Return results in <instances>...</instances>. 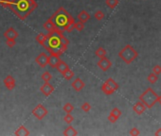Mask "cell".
<instances>
[{"label": "cell", "mask_w": 161, "mask_h": 136, "mask_svg": "<svg viewBox=\"0 0 161 136\" xmlns=\"http://www.w3.org/2000/svg\"><path fill=\"white\" fill-rule=\"evenodd\" d=\"M82 110L85 113H88L91 110V105L88 103V102H84V103L82 105Z\"/></svg>", "instance_id": "cell-33"}, {"label": "cell", "mask_w": 161, "mask_h": 136, "mask_svg": "<svg viewBox=\"0 0 161 136\" xmlns=\"http://www.w3.org/2000/svg\"><path fill=\"white\" fill-rule=\"evenodd\" d=\"M41 78H42V80H43L45 82H49V81L51 80V79H52V75H51L49 72L47 71V72H45V73L42 74Z\"/></svg>", "instance_id": "cell-27"}, {"label": "cell", "mask_w": 161, "mask_h": 136, "mask_svg": "<svg viewBox=\"0 0 161 136\" xmlns=\"http://www.w3.org/2000/svg\"><path fill=\"white\" fill-rule=\"evenodd\" d=\"M18 35H19L18 32L13 27H10L4 32V37L6 39H14L15 40L18 37Z\"/></svg>", "instance_id": "cell-14"}, {"label": "cell", "mask_w": 161, "mask_h": 136, "mask_svg": "<svg viewBox=\"0 0 161 136\" xmlns=\"http://www.w3.org/2000/svg\"><path fill=\"white\" fill-rule=\"evenodd\" d=\"M56 69H57V70H58V71H59L61 74H63V73L66 72L68 69H69V66H68V64L66 61H61L59 62V64L57 65Z\"/></svg>", "instance_id": "cell-16"}, {"label": "cell", "mask_w": 161, "mask_h": 136, "mask_svg": "<svg viewBox=\"0 0 161 136\" xmlns=\"http://www.w3.org/2000/svg\"><path fill=\"white\" fill-rule=\"evenodd\" d=\"M118 57L126 63L130 64L132 63L138 57V52L130 45H126L119 52H118Z\"/></svg>", "instance_id": "cell-4"}, {"label": "cell", "mask_w": 161, "mask_h": 136, "mask_svg": "<svg viewBox=\"0 0 161 136\" xmlns=\"http://www.w3.org/2000/svg\"><path fill=\"white\" fill-rule=\"evenodd\" d=\"M155 136H161V129H158L155 132H154Z\"/></svg>", "instance_id": "cell-38"}, {"label": "cell", "mask_w": 161, "mask_h": 136, "mask_svg": "<svg viewBox=\"0 0 161 136\" xmlns=\"http://www.w3.org/2000/svg\"><path fill=\"white\" fill-rule=\"evenodd\" d=\"M63 110L64 112H66L67 114H71V112L74 110V106H73L71 103H69V102H68V103H66V104L63 105Z\"/></svg>", "instance_id": "cell-25"}, {"label": "cell", "mask_w": 161, "mask_h": 136, "mask_svg": "<svg viewBox=\"0 0 161 136\" xmlns=\"http://www.w3.org/2000/svg\"><path fill=\"white\" fill-rule=\"evenodd\" d=\"M63 135L64 136H77L78 131L72 126H68L66 129L63 130Z\"/></svg>", "instance_id": "cell-18"}, {"label": "cell", "mask_w": 161, "mask_h": 136, "mask_svg": "<svg viewBox=\"0 0 161 136\" xmlns=\"http://www.w3.org/2000/svg\"><path fill=\"white\" fill-rule=\"evenodd\" d=\"M107 119H108V121L109 122H111V123H116L117 121H118V117H116L114 114H112L111 113H110V114L108 115V117H107Z\"/></svg>", "instance_id": "cell-37"}, {"label": "cell", "mask_w": 161, "mask_h": 136, "mask_svg": "<svg viewBox=\"0 0 161 136\" xmlns=\"http://www.w3.org/2000/svg\"><path fill=\"white\" fill-rule=\"evenodd\" d=\"M157 102H158V103L161 105V95H158V97H157Z\"/></svg>", "instance_id": "cell-39"}, {"label": "cell", "mask_w": 161, "mask_h": 136, "mask_svg": "<svg viewBox=\"0 0 161 136\" xmlns=\"http://www.w3.org/2000/svg\"><path fill=\"white\" fill-rule=\"evenodd\" d=\"M104 12H103V11H97L96 12H95V14H94V17L98 20V21H102L103 18H104Z\"/></svg>", "instance_id": "cell-28"}, {"label": "cell", "mask_w": 161, "mask_h": 136, "mask_svg": "<svg viewBox=\"0 0 161 136\" xmlns=\"http://www.w3.org/2000/svg\"><path fill=\"white\" fill-rule=\"evenodd\" d=\"M111 114H114L116 117H118V118H119L120 116H121V111L118 109V108H114L112 111H111Z\"/></svg>", "instance_id": "cell-35"}, {"label": "cell", "mask_w": 161, "mask_h": 136, "mask_svg": "<svg viewBox=\"0 0 161 136\" xmlns=\"http://www.w3.org/2000/svg\"><path fill=\"white\" fill-rule=\"evenodd\" d=\"M78 19L83 22V23H85L87 22L89 19H90V14L86 12V11H82L79 14H78Z\"/></svg>", "instance_id": "cell-19"}, {"label": "cell", "mask_w": 161, "mask_h": 136, "mask_svg": "<svg viewBox=\"0 0 161 136\" xmlns=\"http://www.w3.org/2000/svg\"><path fill=\"white\" fill-rule=\"evenodd\" d=\"M74 120V117L70 114H68L66 116L63 117V121L66 122L67 124H71Z\"/></svg>", "instance_id": "cell-31"}, {"label": "cell", "mask_w": 161, "mask_h": 136, "mask_svg": "<svg viewBox=\"0 0 161 136\" xmlns=\"http://www.w3.org/2000/svg\"><path fill=\"white\" fill-rule=\"evenodd\" d=\"M4 84H5L6 88H7L8 90H10V91L13 90V89L15 88V86H16L15 80H14V78H13V76H11V75L7 76V77L4 79Z\"/></svg>", "instance_id": "cell-10"}, {"label": "cell", "mask_w": 161, "mask_h": 136, "mask_svg": "<svg viewBox=\"0 0 161 136\" xmlns=\"http://www.w3.org/2000/svg\"><path fill=\"white\" fill-rule=\"evenodd\" d=\"M36 41L39 43V44H41L43 46L46 45V43H47V41H48V36L46 35L45 33H43V32H40L38 35L36 36Z\"/></svg>", "instance_id": "cell-20"}, {"label": "cell", "mask_w": 161, "mask_h": 136, "mask_svg": "<svg viewBox=\"0 0 161 136\" xmlns=\"http://www.w3.org/2000/svg\"><path fill=\"white\" fill-rule=\"evenodd\" d=\"M16 44V41L14 39H6V45L8 47L10 48H13Z\"/></svg>", "instance_id": "cell-32"}, {"label": "cell", "mask_w": 161, "mask_h": 136, "mask_svg": "<svg viewBox=\"0 0 161 136\" xmlns=\"http://www.w3.org/2000/svg\"><path fill=\"white\" fill-rule=\"evenodd\" d=\"M71 86H72V88H73L76 92H80V91H82V90L84 88L85 84H84V82L82 80V79L77 78V79H75V80L72 81Z\"/></svg>", "instance_id": "cell-12"}, {"label": "cell", "mask_w": 161, "mask_h": 136, "mask_svg": "<svg viewBox=\"0 0 161 136\" xmlns=\"http://www.w3.org/2000/svg\"><path fill=\"white\" fill-rule=\"evenodd\" d=\"M84 28V23L79 21V22H75L74 24V29H77L78 31H82Z\"/></svg>", "instance_id": "cell-29"}, {"label": "cell", "mask_w": 161, "mask_h": 136, "mask_svg": "<svg viewBox=\"0 0 161 136\" xmlns=\"http://www.w3.org/2000/svg\"><path fill=\"white\" fill-rule=\"evenodd\" d=\"M98 66H99V68H100V69H101L102 71L105 72V71L109 70L110 68H111V66H112V61H111L108 58L103 57V58H101L100 61H98Z\"/></svg>", "instance_id": "cell-7"}, {"label": "cell", "mask_w": 161, "mask_h": 136, "mask_svg": "<svg viewBox=\"0 0 161 136\" xmlns=\"http://www.w3.org/2000/svg\"><path fill=\"white\" fill-rule=\"evenodd\" d=\"M147 80H148L150 83L153 84V83H155V82L158 80V77H157V75H155L154 73H151V74H149V76L147 77Z\"/></svg>", "instance_id": "cell-26"}, {"label": "cell", "mask_w": 161, "mask_h": 136, "mask_svg": "<svg viewBox=\"0 0 161 136\" xmlns=\"http://www.w3.org/2000/svg\"><path fill=\"white\" fill-rule=\"evenodd\" d=\"M63 77L64 78V80H70L71 79H73L74 77V72L71 70V69H68L64 73L62 74Z\"/></svg>", "instance_id": "cell-23"}, {"label": "cell", "mask_w": 161, "mask_h": 136, "mask_svg": "<svg viewBox=\"0 0 161 136\" xmlns=\"http://www.w3.org/2000/svg\"><path fill=\"white\" fill-rule=\"evenodd\" d=\"M118 89V84L112 79L109 78L103 85H102V91L103 92V94L110 95H113L117 90Z\"/></svg>", "instance_id": "cell-5"}, {"label": "cell", "mask_w": 161, "mask_h": 136, "mask_svg": "<svg viewBox=\"0 0 161 136\" xmlns=\"http://www.w3.org/2000/svg\"><path fill=\"white\" fill-rule=\"evenodd\" d=\"M55 25H56V27L58 29H60L61 31H63V27H66V25L68 24V22L72 18L71 14L68 13L66 9H63V8H60L56 11V12L50 17Z\"/></svg>", "instance_id": "cell-2"}, {"label": "cell", "mask_w": 161, "mask_h": 136, "mask_svg": "<svg viewBox=\"0 0 161 136\" xmlns=\"http://www.w3.org/2000/svg\"><path fill=\"white\" fill-rule=\"evenodd\" d=\"M62 60L60 59V56L59 55H56L54 53H51L49 56H48V64L53 67V68H56L57 65L59 64V62L61 61Z\"/></svg>", "instance_id": "cell-11"}, {"label": "cell", "mask_w": 161, "mask_h": 136, "mask_svg": "<svg viewBox=\"0 0 161 136\" xmlns=\"http://www.w3.org/2000/svg\"><path fill=\"white\" fill-rule=\"evenodd\" d=\"M118 0H105V4L110 9H115L118 5Z\"/></svg>", "instance_id": "cell-24"}, {"label": "cell", "mask_w": 161, "mask_h": 136, "mask_svg": "<svg viewBox=\"0 0 161 136\" xmlns=\"http://www.w3.org/2000/svg\"><path fill=\"white\" fill-rule=\"evenodd\" d=\"M157 97L158 95L154 92V90L149 87L139 95V100L146 106V108L151 109L157 102Z\"/></svg>", "instance_id": "cell-3"}, {"label": "cell", "mask_w": 161, "mask_h": 136, "mask_svg": "<svg viewBox=\"0 0 161 136\" xmlns=\"http://www.w3.org/2000/svg\"><path fill=\"white\" fill-rule=\"evenodd\" d=\"M95 55L98 57V58H103V57H106L107 55V51L103 48V47H99L95 51Z\"/></svg>", "instance_id": "cell-22"}, {"label": "cell", "mask_w": 161, "mask_h": 136, "mask_svg": "<svg viewBox=\"0 0 161 136\" xmlns=\"http://www.w3.org/2000/svg\"><path fill=\"white\" fill-rule=\"evenodd\" d=\"M44 28L47 30V31H52V30H55L57 27H56V25H55V23H54V21L51 19V18H49L47 22H45L44 23Z\"/></svg>", "instance_id": "cell-15"}, {"label": "cell", "mask_w": 161, "mask_h": 136, "mask_svg": "<svg viewBox=\"0 0 161 136\" xmlns=\"http://www.w3.org/2000/svg\"><path fill=\"white\" fill-rule=\"evenodd\" d=\"M129 134L132 135V136H138L140 134V131L138 128H133L130 129V131H129Z\"/></svg>", "instance_id": "cell-34"}, {"label": "cell", "mask_w": 161, "mask_h": 136, "mask_svg": "<svg viewBox=\"0 0 161 136\" xmlns=\"http://www.w3.org/2000/svg\"><path fill=\"white\" fill-rule=\"evenodd\" d=\"M35 61L40 67L45 68L48 64V55H47V53L45 52H42L36 57Z\"/></svg>", "instance_id": "cell-8"}, {"label": "cell", "mask_w": 161, "mask_h": 136, "mask_svg": "<svg viewBox=\"0 0 161 136\" xmlns=\"http://www.w3.org/2000/svg\"><path fill=\"white\" fill-rule=\"evenodd\" d=\"M146 106L142 103V102L139 100V101H138L137 103L133 106V111L137 114H138V115H140V114H142L145 111H146Z\"/></svg>", "instance_id": "cell-13"}, {"label": "cell", "mask_w": 161, "mask_h": 136, "mask_svg": "<svg viewBox=\"0 0 161 136\" xmlns=\"http://www.w3.org/2000/svg\"><path fill=\"white\" fill-rule=\"evenodd\" d=\"M32 114H33L37 119H39V120H42L44 117H46L47 116V114H48V110L44 107V105H42V104H38L33 110H32Z\"/></svg>", "instance_id": "cell-6"}, {"label": "cell", "mask_w": 161, "mask_h": 136, "mask_svg": "<svg viewBox=\"0 0 161 136\" xmlns=\"http://www.w3.org/2000/svg\"><path fill=\"white\" fill-rule=\"evenodd\" d=\"M40 91L42 92V94L46 96H49L53 92H54V87L49 83V82H45V84H43L40 87Z\"/></svg>", "instance_id": "cell-9"}, {"label": "cell", "mask_w": 161, "mask_h": 136, "mask_svg": "<svg viewBox=\"0 0 161 136\" xmlns=\"http://www.w3.org/2000/svg\"><path fill=\"white\" fill-rule=\"evenodd\" d=\"M0 5L4 8H12V1H10V0H0Z\"/></svg>", "instance_id": "cell-30"}, {"label": "cell", "mask_w": 161, "mask_h": 136, "mask_svg": "<svg viewBox=\"0 0 161 136\" xmlns=\"http://www.w3.org/2000/svg\"><path fill=\"white\" fill-rule=\"evenodd\" d=\"M74 24H75V20H74V18L72 17V18L68 22V24L66 25V27H63V31H68V32H71V31L74 29Z\"/></svg>", "instance_id": "cell-21"}, {"label": "cell", "mask_w": 161, "mask_h": 136, "mask_svg": "<svg viewBox=\"0 0 161 136\" xmlns=\"http://www.w3.org/2000/svg\"><path fill=\"white\" fill-rule=\"evenodd\" d=\"M14 134L17 135V136H28V135H29L30 133H29L28 129L26 127L20 126V127L16 129V131L14 132Z\"/></svg>", "instance_id": "cell-17"}, {"label": "cell", "mask_w": 161, "mask_h": 136, "mask_svg": "<svg viewBox=\"0 0 161 136\" xmlns=\"http://www.w3.org/2000/svg\"><path fill=\"white\" fill-rule=\"evenodd\" d=\"M59 31L60 29L56 28L55 30L49 31L48 33V41L46 43V45L44 46V47L51 54L54 53L56 55H62L64 51L67 50L68 46H63L59 38Z\"/></svg>", "instance_id": "cell-1"}, {"label": "cell", "mask_w": 161, "mask_h": 136, "mask_svg": "<svg viewBox=\"0 0 161 136\" xmlns=\"http://www.w3.org/2000/svg\"><path fill=\"white\" fill-rule=\"evenodd\" d=\"M153 73H154L155 75H160L161 74V66L160 65H154L153 67Z\"/></svg>", "instance_id": "cell-36"}]
</instances>
